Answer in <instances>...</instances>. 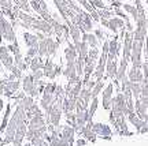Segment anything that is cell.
Instances as JSON below:
<instances>
[{
	"label": "cell",
	"mask_w": 148,
	"mask_h": 146,
	"mask_svg": "<svg viewBox=\"0 0 148 146\" xmlns=\"http://www.w3.org/2000/svg\"><path fill=\"white\" fill-rule=\"evenodd\" d=\"M101 25H104L106 27H108L111 31H114V33H118L119 29L122 27H125V21L122 19V18H110V19H100Z\"/></svg>",
	"instance_id": "cell-1"
},
{
	"label": "cell",
	"mask_w": 148,
	"mask_h": 146,
	"mask_svg": "<svg viewBox=\"0 0 148 146\" xmlns=\"http://www.w3.org/2000/svg\"><path fill=\"white\" fill-rule=\"evenodd\" d=\"M92 130L95 131L96 135L101 136L103 139H110L111 134H112V130L110 128V126L103 124V123H93L92 124Z\"/></svg>",
	"instance_id": "cell-2"
},
{
	"label": "cell",
	"mask_w": 148,
	"mask_h": 146,
	"mask_svg": "<svg viewBox=\"0 0 148 146\" xmlns=\"http://www.w3.org/2000/svg\"><path fill=\"white\" fill-rule=\"evenodd\" d=\"M112 92H114V85L108 84L106 89H103V108L111 109L112 107Z\"/></svg>",
	"instance_id": "cell-3"
},
{
	"label": "cell",
	"mask_w": 148,
	"mask_h": 146,
	"mask_svg": "<svg viewBox=\"0 0 148 146\" xmlns=\"http://www.w3.org/2000/svg\"><path fill=\"white\" fill-rule=\"evenodd\" d=\"M127 62L126 59H121V63H119V66H118V70H116V75H115V84L119 85L122 79L126 77V70H127Z\"/></svg>",
	"instance_id": "cell-4"
},
{
	"label": "cell",
	"mask_w": 148,
	"mask_h": 146,
	"mask_svg": "<svg viewBox=\"0 0 148 146\" xmlns=\"http://www.w3.org/2000/svg\"><path fill=\"white\" fill-rule=\"evenodd\" d=\"M116 70H118V62H116V59H107V63H106L107 77L111 79L115 78Z\"/></svg>",
	"instance_id": "cell-5"
},
{
	"label": "cell",
	"mask_w": 148,
	"mask_h": 146,
	"mask_svg": "<svg viewBox=\"0 0 148 146\" xmlns=\"http://www.w3.org/2000/svg\"><path fill=\"white\" fill-rule=\"evenodd\" d=\"M126 117H127V120H129V122L136 127V130H140L141 127H144V126L148 124L145 120H143V119H140V117H138L136 112H130V113H127Z\"/></svg>",
	"instance_id": "cell-6"
},
{
	"label": "cell",
	"mask_w": 148,
	"mask_h": 146,
	"mask_svg": "<svg viewBox=\"0 0 148 146\" xmlns=\"http://www.w3.org/2000/svg\"><path fill=\"white\" fill-rule=\"evenodd\" d=\"M74 134H75V130H74L73 126H70V124H66L62 128V131H60V135L69 141L70 146H73V143H74Z\"/></svg>",
	"instance_id": "cell-7"
},
{
	"label": "cell",
	"mask_w": 148,
	"mask_h": 146,
	"mask_svg": "<svg viewBox=\"0 0 148 146\" xmlns=\"http://www.w3.org/2000/svg\"><path fill=\"white\" fill-rule=\"evenodd\" d=\"M134 112L137 113V116L140 117V119L145 120V117H147V113H148V107L147 105H144L141 101H140V98L136 100V104H134Z\"/></svg>",
	"instance_id": "cell-8"
},
{
	"label": "cell",
	"mask_w": 148,
	"mask_h": 146,
	"mask_svg": "<svg viewBox=\"0 0 148 146\" xmlns=\"http://www.w3.org/2000/svg\"><path fill=\"white\" fill-rule=\"evenodd\" d=\"M127 78L130 79L132 82H143L144 75H143L141 68H134V67H132L130 70H129V73H127Z\"/></svg>",
	"instance_id": "cell-9"
},
{
	"label": "cell",
	"mask_w": 148,
	"mask_h": 146,
	"mask_svg": "<svg viewBox=\"0 0 148 146\" xmlns=\"http://www.w3.org/2000/svg\"><path fill=\"white\" fill-rule=\"evenodd\" d=\"M64 58H66V62H75V59L78 58V53H77V49L74 47V44L69 42L67 48L64 49Z\"/></svg>",
	"instance_id": "cell-10"
},
{
	"label": "cell",
	"mask_w": 148,
	"mask_h": 146,
	"mask_svg": "<svg viewBox=\"0 0 148 146\" xmlns=\"http://www.w3.org/2000/svg\"><path fill=\"white\" fill-rule=\"evenodd\" d=\"M81 40L88 42V45H89L90 48H96L99 45L97 37H96L95 34H92V33H82V38H81Z\"/></svg>",
	"instance_id": "cell-11"
},
{
	"label": "cell",
	"mask_w": 148,
	"mask_h": 146,
	"mask_svg": "<svg viewBox=\"0 0 148 146\" xmlns=\"http://www.w3.org/2000/svg\"><path fill=\"white\" fill-rule=\"evenodd\" d=\"M23 38H25V44L27 47H37L38 48V38H37L36 34H32V33H23Z\"/></svg>",
	"instance_id": "cell-12"
},
{
	"label": "cell",
	"mask_w": 148,
	"mask_h": 146,
	"mask_svg": "<svg viewBox=\"0 0 148 146\" xmlns=\"http://www.w3.org/2000/svg\"><path fill=\"white\" fill-rule=\"evenodd\" d=\"M29 67L32 68V71H36V70H40V68L44 67V62H42V59L40 56H34L30 60V66Z\"/></svg>",
	"instance_id": "cell-13"
},
{
	"label": "cell",
	"mask_w": 148,
	"mask_h": 146,
	"mask_svg": "<svg viewBox=\"0 0 148 146\" xmlns=\"http://www.w3.org/2000/svg\"><path fill=\"white\" fill-rule=\"evenodd\" d=\"M130 90H132L133 98H140V96H141V82H132L130 84Z\"/></svg>",
	"instance_id": "cell-14"
},
{
	"label": "cell",
	"mask_w": 148,
	"mask_h": 146,
	"mask_svg": "<svg viewBox=\"0 0 148 146\" xmlns=\"http://www.w3.org/2000/svg\"><path fill=\"white\" fill-rule=\"evenodd\" d=\"M33 89H34V81H33L32 75H29L23 79V92L25 93H30Z\"/></svg>",
	"instance_id": "cell-15"
},
{
	"label": "cell",
	"mask_w": 148,
	"mask_h": 146,
	"mask_svg": "<svg viewBox=\"0 0 148 146\" xmlns=\"http://www.w3.org/2000/svg\"><path fill=\"white\" fill-rule=\"evenodd\" d=\"M122 8L129 12L130 15L133 16V21L136 22L137 21V16H138V12H137V8H136V5H132V4H122Z\"/></svg>",
	"instance_id": "cell-16"
},
{
	"label": "cell",
	"mask_w": 148,
	"mask_h": 146,
	"mask_svg": "<svg viewBox=\"0 0 148 146\" xmlns=\"http://www.w3.org/2000/svg\"><path fill=\"white\" fill-rule=\"evenodd\" d=\"M103 86H104L103 79H101V81H96L95 86H93V89H92V98H93V97H97V96H99V93H100V92H103Z\"/></svg>",
	"instance_id": "cell-17"
},
{
	"label": "cell",
	"mask_w": 148,
	"mask_h": 146,
	"mask_svg": "<svg viewBox=\"0 0 148 146\" xmlns=\"http://www.w3.org/2000/svg\"><path fill=\"white\" fill-rule=\"evenodd\" d=\"M97 105H99V98H97V97H93V98H92V104H90V107L88 108V113H89V119L90 120H92L96 109H97Z\"/></svg>",
	"instance_id": "cell-18"
},
{
	"label": "cell",
	"mask_w": 148,
	"mask_h": 146,
	"mask_svg": "<svg viewBox=\"0 0 148 146\" xmlns=\"http://www.w3.org/2000/svg\"><path fill=\"white\" fill-rule=\"evenodd\" d=\"M88 58H90L92 60H99V49H97V47L96 48H90L89 52H88Z\"/></svg>",
	"instance_id": "cell-19"
},
{
	"label": "cell",
	"mask_w": 148,
	"mask_h": 146,
	"mask_svg": "<svg viewBox=\"0 0 148 146\" xmlns=\"http://www.w3.org/2000/svg\"><path fill=\"white\" fill-rule=\"evenodd\" d=\"M95 36L97 37V40H99V41H103V38H104V34H103V31L99 30V29H97V30H95Z\"/></svg>",
	"instance_id": "cell-20"
},
{
	"label": "cell",
	"mask_w": 148,
	"mask_h": 146,
	"mask_svg": "<svg viewBox=\"0 0 148 146\" xmlns=\"http://www.w3.org/2000/svg\"><path fill=\"white\" fill-rule=\"evenodd\" d=\"M140 101H141L144 105L148 107V96H140Z\"/></svg>",
	"instance_id": "cell-21"
},
{
	"label": "cell",
	"mask_w": 148,
	"mask_h": 146,
	"mask_svg": "<svg viewBox=\"0 0 148 146\" xmlns=\"http://www.w3.org/2000/svg\"><path fill=\"white\" fill-rule=\"evenodd\" d=\"M77 145H78V146L86 145V139H78V141H77Z\"/></svg>",
	"instance_id": "cell-22"
},
{
	"label": "cell",
	"mask_w": 148,
	"mask_h": 146,
	"mask_svg": "<svg viewBox=\"0 0 148 146\" xmlns=\"http://www.w3.org/2000/svg\"><path fill=\"white\" fill-rule=\"evenodd\" d=\"M23 146H33L32 143H26V145H23Z\"/></svg>",
	"instance_id": "cell-23"
},
{
	"label": "cell",
	"mask_w": 148,
	"mask_h": 146,
	"mask_svg": "<svg viewBox=\"0 0 148 146\" xmlns=\"http://www.w3.org/2000/svg\"><path fill=\"white\" fill-rule=\"evenodd\" d=\"M145 122H147V123H148V113H147V117H145Z\"/></svg>",
	"instance_id": "cell-24"
}]
</instances>
